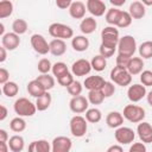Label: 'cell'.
I'll list each match as a JSON object with an SVG mask.
<instances>
[{
  "mask_svg": "<svg viewBox=\"0 0 152 152\" xmlns=\"http://www.w3.org/2000/svg\"><path fill=\"white\" fill-rule=\"evenodd\" d=\"M102 119V113L97 108H90L86 112V120L90 124H97Z\"/></svg>",
  "mask_w": 152,
  "mask_h": 152,
  "instance_id": "32",
  "label": "cell"
},
{
  "mask_svg": "<svg viewBox=\"0 0 152 152\" xmlns=\"http://www.w3.org/2000/svg\"><path fill=\"white\" fill-rule=\"evenodd\" d=\"M106 124L110 128H119L124 124V116L119 112H109L106 116Z\"/></svg>",
  "mask_w": 152,
  "mask_h": 152,
  "instance_id": "19",
  "label": "cell"
},
{
  "mask_svg": "<svg viewBox=\"0 0 152 152\" xmlns=\"http://www.w3.org/2000/svg\"><path fill=\"white\" fill-rule=\"evenodd\" d=\"M137 133L144 144H151L152 142V125L146 121H141L138 124Z\"/></svg>",
  "mask_w": 152,
  "mask_h": 152,
  "instance_id": "14",
  "label": "cell"
},
{
  "mask_svg": "<svg viewBox=\"0 0 152 152\" xmlns=\"http://www.w3.org/2000/svg\"><path fill=\"white\" fill-rule=\"evenodd\" d=\"M88 106H89V101L87 97L80 95V96H76V97H72L69 102V107H70V110L75 114H81V113H84L88 110Z\"/></svg>",
  "mask_w": 152,
  "mask_h": 152,
  "instance_id": "13",
  "label": "cell"
},
{
  "mask_svg": "<svg viewBox=\"0 0 152 152\" xmlns=\"http://www.w3.org/2000/svg\"><path fill=\"white\" fill-rule=\"evenodd\" d=\"M142 68H144V61L140 57H132L128 65H127V71L134 76V75H139L142 72Z\"/></svg>",
  "mask_w": 152,
  "mask_h": 152,
  "instance_id": "24",
  "label": "cell"
},
{
  "mask_svg": "<svg viewBox=\"0 0 152 152\" xmlns=\"http://www.w3.org/2000/svg\"><path fill=\"white\" fill-rule=\"evenodd\" d=\"M128 13L131 14V17H132L133 19H141V18L145 17L146 8H145V6L142 5L141 1H133V2L129 5Z\"/></svg>",
  "mask_w": 152,
  "mask_h": 152,
  "instance_id": "20",
  "label": "cell"
},
{
  "mask_svg": "<svg viewBox=\"0 0 152 152\" xmlns=\"http://www.w3.org/2000/svg\"><path fill=\"white\" fill-rule=\"evenodd\" d=\"M88 101L91 104H101L104 100V96L102 95L101 90H91L88 93Z\"/></svg>",
  "mask_w": 152,
  "mask_h": 152,
  "instance_id": "39",
  "label": "cell"
},
{
  "mask_svg": "<svg viewBox=\"0 0 152 152\" xmlns=\"http://www.w3.org/2000/svg\"><path fill=\"white\" fill-rule=\"evenodd\" d=\"M27 91H28V94L31 95V96H33V97H36V99H38L39 96H42L44 93H46V90H45V88L42 86V83L40 82H38L37 80H32V81H30L28 83H27Z\"/></svg>",
  "mask_w": 152,
  "mask_h": 152,
  "instance_id": "25",
  "label": "cell"
},
{
  "mask_svg": "<svg viewBox=\"0 0 152 152\" xmlns=\"http://www.w3.org/2000/svg\"><path fill=\"white\" fill-rule=\"evenodd\" d=\"M106 152H124V150H122V147L120 145H112V146H109L107 148Z\"/></svg>",
  "mask_w": 152,
  "mask_h": 152,
  "instance_id": "51",
  "label": "cell"
},
{
  "mask_svg": "<svg viewBox=\"0 0 152 152\" xmlns=\"http://www.w3.org/2000/svg\"><path fill=\"white\" fill-rule=\"evenodd\" d=\"M6 57H7V53H6V49L4 46L0 48V62H5L6 61Z\"/></svg>",
  "mask_w": 152,
  "mask_h": 152,
  "instance_id": "54",
  "label": "cell"
},
{
  "mask_svg": "<svg viewBox=\"0 0 152 152\" xmlns=\"http://www.w3.org/2000/svg\"><path fill=\"white\" fill-rule=\"evenodd\" d=\"M10 128L15 132V133H20L23 131H25L26 128V121L21 118V116H17V118H13L10 122Z\"/></svg>",
  "mask_w": 152,
  "mask_h": 152,
  "instance_id": "31",
  "label": "cell"
},
{
  "mask_svg": "<svg viewBox=\"0 0 152 152\" xmlns=\"http://www.w3.org/2000/svg\"><path fill=\"white\" fill-rule=\"evenodd\" d=\"M66 90H68V93H69L72 97H76V96H80V95H81V93H82V90H83V86H82L81 82L74 81V82L66 88Z\"/></svg>",
  "mask_w": 152,
  "mask_h": 152,
  "instance_id": "41",
  "label": "cell"
},
{
  "mask_svg": "<svg viewBox=\"0 0 152 152\" xmlns=\"http://www.w3.org/2000/svg\"><path fill=\"white\" fill-rule=\"evenodd\" d=\"M86 7L87 11L94 17H101L104 14V12H107L106 4L101 0H88L86 2Z\"/></svg>",
  "mask_w": 152,
  "mask_h": 152,
  "instance_id": "15",
  "label": "cell"
},
{
  "mask_svg": "<svg viewBox=\"0 0 152 152\" xmlns=\"http://www.w3.org/2000/svg\"><path fill=\"white\" fill-rule=\"evenodd\" d=\"M90 64H91V68L95 70V71H102L104 70V68L107 66V61L104 57H102L101 55H96L91 58L90 61Z\"/></svg>",
  "mask_w": 152,
  "mask_h": 152,
  "instance_id": "33",
  "label": "cell"
},
{
  "mask_svg": "<svg viewBox=\"0 0 152 152\" xmlns=\"http://www.w3.org/2000/svg\"><path fill=\"white\" fill-rule=\"evenodd\" d=\"M31 46L32 49L39 53V55H46L48 52H50V45L46 42V39L44 38V36L39 34V33H34L31 36Z\"/></svg>",
  "mask_w": 152,
  "mask_h": 152,
  "instance_id": "9",
  "label": "cell"
},
{
  "mask_svg": "<svg viewBox=\"0 0 152 152\" xmlns=\"http://www.w3.org/2000/svg\"><path fill=\"white\" fill-rule=\"evenodd\" d=\"M128 152H146V146L144 142H133Z\"/></svg>",
  "mask_w": 152,
  "mask_h": 152,
  "instance_id": "48",
  "label": "cell"
},
{
  "mask_svg": "<svg viewBox=\"0 0 152 152\" xmlns=\"http://www.w3.org/2000/svg\"><path fill=\"white\" fill-rule=\"evenodd\" d=\"M91 69L93 68H91L90 62L84 58H80V59L75 61L71 65V72L75 76H86L90 72Z\"/></svg>",
  "mask_w": 152,
  "mask_h": 152,
  "instance_id": "12",
  "label": "cell"
},
{
  "mask_svg": "<svg viewBox=\"0 0 152 152\" xmlns=\"http://www.w3.org/2000/svg\"><path fill=\"white\" fill-rule=\"evenodd\" d=\"M10 147L7 142H0V152H8Z\"/></svg>",
  "mask_w": 152,
  "mask_h": 152,
  "instance_id": "55",
  "label": "cell"
},
{
  "mask_svg": "<svg viewBox=\"0 0 152 152\" xmlns=\"http://www.w3.org/2000/svg\"><path fill=\"white\" fill-rule=\"evenodd\" d=\"M1 44L6 50L12 51V50H15L19 46L20 38L14 32H7V33H5V36L1 37Z\"/></svg>",
  "mask_w": 152,
  "mask_h": 152,
  "instance_id": "16",
  "label": "cell"
},
{
  "mask_svg": "<svg viewBox=\"0 0 152 152\" xmlns=\"http://www.w3.org/2000/svg\"><path fill=\"white\" fill-rule=\"evenodd\" d=\"M0 36H5V27H4V24L0 23Z\"/></svg>",
  "mask_w": 152,
  "mask_h": 152,
  "instance_id": "58",
  "label": "cell"
},
{
  "mask_svg": "<svg viewBox=\"0 0 152 152\" xmlns=\"http://www.w3.org/2000/svg\"><path fill=\"white\" fill-rule=\"evenodd\" d=\"M146 99H147V103H148V104L152 107V90L147 93V95H146Z\"/></svg>",
  "mask_w": 152,
  "mask_h": 152,
  "instance_id": "57",
  "label": "cell"
},
{
  "mask_svg": "<svg viewBox=\"0 0 152 152\" xmlns=\"http://www.w3.org/2000/svg\"><path fill=\"white\" fill-rule=\"evenodd\" d=\"M132 57H128V56H125V55H121V53H118V57H116V65L118 66H121V68H125L127 69V65L129 63Z\"/></svg>",
  "mask_w": 152,
  "mask_h": 152,
  "instance_id": "47",
  "label": "cell"
},
{
  "mask_svg": "<svg viewBox=\"0 0 152 152\" xmlns=\"http://www.w3.org/2000/svg\"><path fill=\"white\" fill-rule=\"evenodd\" d=\"M115 50H116V48H113V46H108V45H104V44L100 45V55L102 57H104L106 59L112 57L114 55Z\"/></svg>",
  "mask_w": 152,
  "mask_h": 152,
  "instance_id": "46",
  "label": "cell"
},
{
  "mask_svg": "<svg viewBox=\"0 0 152 152\" xmlns=\"http://www.w3.org/2000/svg\"><path fill=\"white\" fill-rule=\"evenodd\" d=\"M13 109H14L15 114H18L19 116H32L37 112L36 103L31 102L26 97L17 99L14 104H13Z\"/></svg>",
  "mask_w": 152,
  "mask_h": 152,
  "instance_id": "1",
  "label": "cell"
},
{
  "mask_svg": "<svg viewBox=\"0 0 152 152\" xmlns=\"http://www.w3.org/2000/svg\"><path fill=\"white\" fill-rule=\"evenodd\" d=\"M28 152H51V145L45 139L34 140L28 145Z\"/></svg>",
  "mask_w": 152,
  "mask_h": 152,
  "instance_id": "22",
  "label": "cell"
},
{
  "mask_svg": "<svg viewBox=\"0 0 152 152\" xmlns=\"http://www.w3.org/2000/svg\"><path fill=\"white\" fill-rule=\"evenodd\" d=\"M51 71H52V75H53L56 78H59L61 76L68 74V72H69V69H68V66H66L65 63H63V62H57V63H55V64L52 65V70H51Z\"/></svg>",
  "mask_w": 152,
  "mask_h": 152,
  "instance_id": "38",
  "label": "cell"
},
{
  "mask_svg": "<svg viewBox=\"0 0 152 152\" xmlns=\"http://www.w3.org/2000/svg\"><path fill=\"white\" fill-rule=\"evenodd\" d=\"M114 137H115V140L121 144V145H128L131 142L134 141V138H135V133L132 128L129 127H119L115 129L114 132Z\"/></svg>",
  "mask_w": 152,
  "mask_h": 152,
  "instance_id": "8",
  "label": "cell"
},
{
  "mask_svg": "<svg viewBox=\"0 0 152 152\" xmlns=\"http://www.w3.org/2000/svg\"><path fill=\"white\" fill-rule=\"evenodd\" d=\"M140 82L145 87H151L152 86V71L142 70V72L140 74Z\"/></svg>",
  "mask_w": 152,
  "mask_h": 152,
  "instance_id": "45",
  "label": "cell"
},
{
  "mask_svg": "<svg viewBox=\"0 0 152 152\" xmlns=\"http://www.w3.org/2000/svg\"><path fill=\"white\" fill-rule=\"evenodd\" d=\"M147 95L146 93V87L142 86V84H139V83H135V84H132L128 87L127 89V97L131 102H139L140 100H142L145 96Z\"/></svg>",
  "mask_w": 152,
  "mask_h": 152,
  "instance_id": "11",
  "label": "cell"
},
{
  "mask_svg": "<svg viewBox=\"0 0 152 152\" xmlns=\"http://www.w3.org/2000/svg\"><path fill=\"white\" fill-rule=\"evenodd\" d=\"M132 17L128 12L126 11H121V14H120V18L118 20V24L116 26L118 27H121V28H125V27H128L131 24H132Z\"/></svg>",
  "mask_w": 152,
  "mask_h": 152,
  "instance_id": "40",
  "label": "cell"
},
{
  "mask_svg": "<svg viewBox=\"0 0 152 152\" xmlns=\"http://www.w3.org/2000/svg\"><path fill=\"white\" fill-rule=\"evenodd\" d=\"M106 81L102 76H99V75H93V76H88L84 82H83V86L86 87V89H88L89 91L91 90H101L102 87L104 86Z\"/></svg>",
  "mask_w": 152,
  "mask_h": 152,
  "instance_id": "17",
  "label": "cell"
},
{
  "mask_svg": "<svg viewBox=\"0 0 152 152\" xmlns=\"http://www.w3.org/2000/svg\"><path fill=\"white\" fill-rule=\"evenodd\" d=\"M87 7L82 1H72L69 7V14L74 19H84Z\"/></svg>",
  "mask_w": 152,
  "mask_h": 152,
  "instance_id": "18",
  "label": "cell"
},
{
  "mask_svg": "<svg viewBox=\"0 0 152 152\" xmlns=\"http://www.w3.org/2000/svg\"><path fill=\"white\" fill-rule=\"evenodd\" d=\"M49 34L51 37H53L55 39H69L72 38L74 36V31L70 26L62 24V23H52L49 26Z\"/></svg>",
  "mask_w": 152,
  "mask_h": 152,
  "instance_id": "3",
  "label": "cell"
},
{
  "mask_svg": "<svg viewBox=\"0 0 152 152\" xmlns=\"http://www.w3.org/2000/svg\"><path fill=\"white\" fill-rule=\"evenodd\" d=\"M7 144H8V147H10V150L12 152H21L24 150V147H25L24 138L21 135H17V134L12 135L8 139Z\"/></svg>",
  "mask_w": 152,
  "mask_h": 152,
  "instance_id": "27",
  "label": "cell"
},
{
  "mask_svg": "<svg viewBox=\"0 0 152 152\" xmlns=\"http://www.w3.org/2000/svg\"><path fill=\"white\" fill-rule=\"evenodd\" d=\"M18 91H19V87H18V84H17L15 82H13V81H8L7 83H5V84L2 86V93H4L7 97H13V96H15V95L18 94Z\"/></svg>",
  "mask_w": 152,
  "mask_h": 152,
  "instance_id": "35",
  "label": "cell"
},
{
  "mask_svg": "<svg viewBox=\"0 0 152 152\" xmlns=\"http://www.w3.org/2000/svg\"><path fill=\"white\" fill-rule=\"evenodd\" d=\"M126 2V0H120V1H115V0H110V4L113 6H122Z\"/></svg>",
  "mask_w": 152,
  "mask_h": 152,
  "instance_id": "56",
  "label": "cell"
},
{
  "mask_svg": "<svg viewBox=\"0 0 152 152\" xmlns=\"http://www.w3.org/2000/svg\"><path fill=\"white\" fill-rule=\"evenodd\" d=\"M8 134L5 129H0V142H7L8 141Z\"/></svg>",
  "mask_w": 152,
  "mask_h": 152,
  "instance_id": "52",
  "label": "cell"
},
{
  "mask_svg": "<svg viewBox=\"0 0 152 152\" xmlns=\"http://www.w3.org/2000/svg\"><path fill=\"white\" fill-rule=\"evenodd\" d=\"M12 12H13V4H12V1H8V0L0 1V19L10 17L12 14Z\"/></svg>",
  "mask_w": 152,
  "mask_h": 152,
  "instance_id": "37",
  "label": "cell"
},
{
  "mask_svg": "<svg viewBox=\"0 0 152 152\" xmlns=\"http://www.w3.org/2000/svg\"><path fill=\"white\" fill-rule=\"evenodd\" d=\"M101 44L118 48V43L120 40L119 30L115 28V26H106L101 31Z\"/></svg>",
  "mask_w": 152,
  "mask_h": 152,
  "instance_id": "6",
  "label": "cell"
},
{
  "mask_svg": "<svg viewBox=\"0 0 152 152\" xmlns=\"http://www.w3.org/2000/svg\"><path fill=\"white\" fill-rule=\"evenodd\" d=\"M101 93H102V95L104 96V99H106V97H110L112 95H114V93H115V86H114V83L106 81L104 86H103L102 89H101Z\"/></svg>",
  "mask_w": 152,
  "mask_h": 152,
  "instance_id": "44",
  "label": "cell"
},
{
  "mask_svg": "<svg viewBox=\"0 0 152 152\" xmlns=\"http://www.w3.org/2000/svg\"><path fill=\"white\" fill-rule=\"evenodd\" d=\"M49 45H50V53L53 56L59 57V56L64 55L66 51V44L62 39H52L49 43Z\"/></svg>",
  "mask_w": 152,
  "mask_h": 152,
  "instance_id": "21",
  "label": "cell"
},
{
  "mask_svg": "<svg viewBox=\"0 0 152 152\" xmlns=\"http://www.w3.org/2000/svg\"><path fill=\"white\" fill-rule=\"evenodd\" d=\"M145 109L140 106H137V104H127L125 108H124V112H122V116L124 119L128 120L129 122H133V124H139L144 120L145 118Z\"/></svg>",
  "mask_w": 152,
  "mask_h": 152,
  "instance_id": "4",
  "label": "cell"
},
{
  "mask_svg": "<svg viewBox=\"0 0 152 152\" xmlns=\"http://www.w3.org/2000/svg\"><path fill=\"white\" fill-rule=\"evenodd\" d=\"M110 80L114 84H118L120 87H126L129 86L132 82V75L127 71V69L121 68L115 65L112 70H110Z\"/></svg>",
  "mask_w": 152,
  "mask_h": 152,
  "instance_id": "2",
  "label": "cell"
},
{
  "mask_svg": "<svg viewBox=\"0 0 152 152\" xmlns=\"http://www.w3.org/2000/svg\"><path fill=\"white\" fill-rule=\"evenodd\" d=\"M51 101H52V99H51L50 93H49V91L44 93L42 96H39V97L36 100V107H37V110H39V112L46 110V109L50 107Z\"/></svg>",
  "mask_w": 152,
  "mask_h": 152,
  "instance_id": "28",
  "label": "cell"
},
{
  "mask_svg": "<svg viewBox=\"0 0 152 152\" xmlns=\"http://www.w3.org/2000/svg\"><path fill=\"white\" fill-rule=\"evenodd\" d=\"M8 78H10V72L7 69L5 68H0V83L4 86L5 83L8 82Z\"/></svg>",
  "mask_w": 152,
  "mask_h": 152,
  "instance_id": "49",
  "label": "cell"
},
{
  "mask_svg": "<svg viewBox=\"0 0 152 152\" xmlns=\"http://www.w3.org/2000/svg\"><path fill=\"white\" fill-rule=\"evenodd\" d=\"M38 82L42 83V86L45 88V90H50L55 87V78L53 76L49 75V74H43V75H39L37 78H36Z\"/></svg>",
  "mask_w": 152,
  "mask_h": 152,
  "instance_id": "34",
  "label": "cell"
},
{
  "mask_svg": "<svg viewBox=\"0 0 152 152\" xmlns=\"http://www.w3.org/2000/svg\"><path fill=\"white\" fill-rule=\"evenodd\" d=\"M97 27V23L96 19H94L93 17H86L84 19H82L81 24H80V30L83 34H90L93 33Z\"/></svg>",
  "mask_w": 152,
  "mask_h": 152,
  "instance_id": "23",
  "label": "cell"
},
{
  "mask_svg": "<svg viewBox=\"0 0 152 152\" xmlns=\"http://www.w3.org/2000/svg\"><path fill=\"white\" fill-rule=\"evenodd\" d=\"M37 69H38V71L40 72V75H43V74H49V71L52 70V64H51L50 59H48V58H42V59L38 62V64H37Z\"/></svg>",
  "mask_w": 152,
  "mask_h": 152,
  "instance_id": "42",
  "label": "cell"
},
{
  "mask_svg": "<svg viewBox=\"0 0 152 152\" xmlns=\"http://www.w3.org/2000/svg\"><path fill=\"white\" fill-rule=\"evenodd\" d=\"M75 80H74V76H72V72H68V74H65V75H63V76H61L59 78H57V82H58V84L59 86H62V87H65V88H68L72 82H74Z\"/></svg>",
  "mask_w": 152,
  "mask_h": 152,
  "instance_id": "43",
  "label": "cell"
},
{
  "mask_svg": "<svg viewBox=\"0 0 152 152\" xmlns=\"http://www.w3.org/2000/svg\"><path fill=\"white\" fill-rule=\"evenodd\" d=\"M144 6H152V1H147V0H142L141 1Z\"/></svg>",
  "mask_w": 152,
  "mask_h": 152,
  "instance_id": "59",
  "label": "cell"
},
{
  "mask_svg": "<svg viewBox=\"0 0 152 152\" xmlns=\"http://www.w3.org/2000/svg\"><path fill=\"white\" fill-rule=\"evenodd\" d=\"M121 14V10L116 8V7H112L109 10H107L106 12V21L109 24V26H116L118 20L120 18Z\"/></svg>",
  "mask_w": 152,
  "mask_h": 152,
  "instance_id": "29",
  "label": "cell"
},
{
  "mask_svg": "<svg viewBox=\"0 0 152 152\" xmlns=\"http://www.w3.org/2000/svg\"><path fill=\"white\" fill-rule=\"evenodd\" d=\"M88 121L86 120V118L81 116V115H75L71 118L70 120V132L74 137L76 138H82L83 135H86L87 129H88Z\"/></svg>",
  "mask_w": 152,
  "mask_h": 152,
  "instance_id": "7",
  "label": "cell"
},
{
  "mask_svg": "<svg viewBox=\"0 0 152 152\" xmlns=\"http://www.w3.org/2000/svg\"><path fill=\"white\" fill-rule=\"evenodd\" d=\"M71 46L75 51L83 52L89 48V39L86 36H76L71 39Z\"/></svg>",
  "mask_w": 152,
  "mask_h": 152,
  "instance_id": "26",
  "label": "cell"
},
{
  "mask_svg": "<svg viewBox=\"0 0 152 152\" xmlns=\"http://www.w3.org/2000/svg\"><path fill=\"white\" fill-rule=\"evenodd\" d=\"M118 51L121 55L132 57L134 55V52L137 51L135 38L133 36H129V34H126V36L121 37L119 43H118Z\"/></svg>",
  "mask_w": 152,
  "mask_h": 152,
  "instance_id": "5",
  "label": "cell"
},
{
  "mask_svg": "<svg viewBox=\"0 0 152 152\" xmlns=\"http://www.w3.org/2000/svg\"><path fill=\"white\" fill-rule=\"evenodd\" d=\"M71 0H57L56 1V6L61 10H69V7L71 6Z\"/></svg>",
  "mask_w": 152,
  "mask_h": 152,
  "instance_id": "50",
  "label": "cell"
},
{
  "mask_svg": "<svg viewBox=\"0 0 152 152\" xmlns=\"http://www.w3.org/2000/svg\"><path fill=\"white\" fill-rule=\"evenodd\" d=\"M0 110H1V113H0V121H4L5 119H6V116H7V108L4 106V104H1L0 106Z\"/></svg>",
  "mask_w": 152,
  "mask_h": 152,
  "instance_id": "53",
  "label": "cell"
},
{
  "mask_svg": "<svg viewBox=\"0 0 152 152\" xmlns=\"http://www.w3.org/2000/svg\"><path fill=\"white\" fill-rule=\"evenodd\" d=\"M138 51H139L140 58H145V59L151 58L152 57V40H146L141 43L138 48Z\"/></svg>",
  "mask_w": 152,
  "mask_h": 152,
  "instance_id": "30",
  "label": "cell"
},
{
  "mask_svg": "<svg viewBox=\"0 0 152 152\" xmlns=\"http://www.w3.org/2000/svg\"><path fill=\"white\" fill-rule=\"evenodd\" d=\"M28 28V25L26 23V20L24 19H15L13 23H12V30L14 33H17L18 36L20 34H24Z\"/></svg>",
  "mask_w": 152,
  "mask_h": 152,
  "instance_id": "36",
  "label": "cell"
},
{
  "mask_svg": "<svg viewBox=\"0 0 152 152\" xmlns=\"http://www.w3.org/2000/svg\"><path fill=\"white\" fill-rule=\"evenodd\" d=\"M71 147H72L71 139L64 135L56 137L51 142V152H70Z\"/></svg>",
  "mask_w": 152,
  "mask_h": 152,
  "instance_id": "10",
  "label": "cell"
}]
</instances>
